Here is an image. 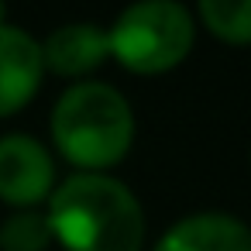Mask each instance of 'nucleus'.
Segmentation results:
<instances>
[{"label": "nucleus", "instance_id": "nucleus-1", "mask_svg": "<svg viewBox=\"0 0 251 251\" xmlns=\"http://www.w3.org/2000/svg\"><path fill=\"white\" fill-rule=\"evenodd\" d=\"M49 227L66 251H141L145 210L107 172H76L49 196Z\"/></svg>", "mask_w": 251, "mask_h": 251}, {"label": "nucleus", "instance_id": "nucleus-2", "mask_svg": "<svg viewBox=\"0 0 251 251\" xmlns=\"http://www.w3.org/2000/svg\"><path fill=\"white\" fill-rule=\"evenodd\" d=\"M52 141L79 172L117 165L134 141V114L121 90L107 83H73L52 110Z\"/></svg>", "mask_w": 251, "mask_h": 251}, {"label": "nucleus", "instance_id": "nucleus-3", "mask_svg": "<svg viewBox=\"0 0 251 251\" xmlns=\"http://www.w3.org/2000/svg\"><path fill=\"white\" fill-rule=\"evenodd\" d=\"M196 38V21L189 7L176 0H141L117 14L107 28L110 55L138 76H162L176 69Z\"/></svg>", "mask_w": 251, "mask_h": 251}, {"label": "nucleus", "instance_id": "nucleus-4", "mask_svg": "<svg viewBox=\"0 0 251 251\" xmlns=\"http://www.w3.org/2000/svg\"><path fill=\"white\" fill-rule=\"evenodd\" d=\"M55 189V162L31 134L0 138V200L18 210H35Z\"/></svg>", "mask_w": 251, "mask_h": 251}, {"label": "nucleus", "instance_id": "nucleus-5", "mask_svg": "<svg viewBox=\"0 0 251 251\" xmlns=\"http://www.w3.org/2000/svg\"><path fill=\"white\" fill-rule=\"evenodd\" d=\"M42 45L14 25H0V117L25 110L42 86Z\"/></svg>", "mask_w": 251, "mask_h": 251}, {"label": "nucleus", "instance_id": "nucleus-6", "mask_svg": "<svg viewBox=\"0 0 251 251\" xmlns=\"http://www.w3.org/2000/svg\"><path fill=\"white\" fill-rule=\"evenodd\" d=\"M155 251H251V227L234 213L203 210L172 224Z\"/></svg>", "mask_w": 251, "mask_h": 251}, {"label": "nucleus", "instance_id": "nucleus-7", "mask_svg": "<svg viewBox=\"0 0 251 251\" xmlns=\"http://www.w3.org/2000/svg\"><path fill=\"white\" fill-rule=\"evenodd\" d=\"M38 45H42V66L55 76H69V79H79V76L93 73L110 55L107 28H100L93 21L62 25Z\"/></svg>", "mask_w": 251, "mask_h": 251}, {"label": "nucleus", "instance_id": "nucleus-8", "mask_svg": "<svg viewBox=\"0 0 251 251\" xmlns=\"http://www.w3.org/2000/svg\"><path fill=\"white\" fill-rule=\"evenodd\" d=\"M203 28L227 45H251V0H200Z\"/></svg>", "mask_w": 251, "mask_h": 251}, {"label": "nucleus", "instance_id": "nucleus-9", "mask_svg": "<svg viewBox=\"0 0 251 251\" xmlns=\"http://www.w3.org/2000/svg\"><path fill=\"white\" fill-rule=\"evenodd\" d=\"M52 241L49 217L38 210H18L0 227V251H45Z\"/></svg>", "mask_w": 251, "mask_h": 251}, {"label": "nucleus", "instance_id": "nucleus-10", "mask_svg": "<svg viewBox=\"0 0 251 251\" xmlns=\"http://www.w3.org/2000/svg\"><path fill=\"white\" fill-rule=\"evenodd\" d=\"M0 25H7V7L0 4Z\"/></svg>", "mask_w": 251, "mask_h": 251}, {"label": "nucleus", "instance_id": "nucleus-11", "mask_svg": "<svg viewBox=\"0 0 251 251\" xmlns=\"http://www.w3.org/2000/svg\"><path fill=\"white\" fill-rule=\"evenodd\" d=\"M248 158H251V148H248Z\"/></svg>", "mask_w": 251, "mask_h": 251}]
</instances>
